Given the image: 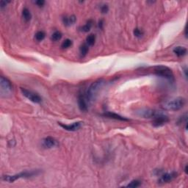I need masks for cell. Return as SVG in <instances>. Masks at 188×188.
Here are the masks:
<instances>
[{"instance_id":"cell-1","label":"cell","mask_w":188,"mask_h":188,"mask_svg":"<svg viewBox=\"0 0 188 188\" xmlns=\"http://www.w3.org/2000/svg\"><path fill=\"white\" fill-rule=\"evenodd\" d=\"M105 82L104 79H98L90 85L88 89L87 90L86 93L85 94V97H86V99L89 105L96 99V96L100 91L101 88L103 87Z\"/></svg>"},{"instance_id":"cell-2","label":"cell","mask_w":188,"mask_h":188,"mask_svg":"<svg viewBox=\"0 0 188 188\" xmlns=\"http://www.w3.org/2000/svg\"><path fill=\"white\" fill-rule=\"evenodd\" d=\"M39 174L38 171H30L21 172L19 173L15 174V175H5L2 176V180L4 181H7L9 183L14 182L17 179L21 178H30V177L35 176Z\"/></svg>"},{"instance_id":"cell-3","label":"cell","mask_w":188,"mask_h":188,"mask_svg":"<svg viewBox=\"0 0 188 188\" xmlns=\"http://www.w3.org/2000/svg\"><path fill=\"white\" fill-rule=\"evenodd\" d=\"M154 73L157 76L173 82L174 81V75L172 70L165 65H157L154 67Z\"/></svg>"},{"instance_id":"cell-4","label":"cell","mask_w":188,"mask_h":188,"mask_svg":"<svg viewBox=\"0 0 188 188\" xmlns=\"http://www.w3.org/2000/svg\"><path fill=\"white\" fill-rule=\"evenodd\" d=\"M185 103L186 101L184 98L179 97L168 102L165 105L164 107L165 108L166 110H168L177 111L184 107V106L185 105Z\"/></svg>"},{"instance_id":"cell-5","label":"cell","mask_w":188,"mask_h":188,"mask_svg":"<svg viewBox=\"0 0 188 188\" xmlns=\"http://www.w3.org/2000/svg\"><path fill=\"white\" fill-rule=\"evenodd\" d=\"M0 86H1V94L2 95L10 94L13 90V86L10 81L3 76L0 77Z\"/></svg>"},{"instance_id":"cell-6","label":"cell","mask_w":188,"mask_h":188,"mask_svg":"<svg viewBox=\"0 0 188 188\" xmlns=\"http://www.w3.org/2000/svg\"><path fill=\"white\" fill-rule=\"evenodd\" d=\"M21 91L22 93V94L25 96L27 99H28L29 100L31 101V102H34V103L39 104L41 103L42 99H41V96L39 95L36 94V93L33 92L31 91H29V90L25 89V88H21Z\"/></svg>"},{"instance_id":"cell-7","label":"cell","mask_w":188,"mask_h":188,"mask_svg":"<svg viewBox=\"0 0 188 188\" xmlns=\"http://www.w3.org/2000/svg\"><path fill=\"white\" fill-rule=\"evenodd\" d=\"M152 124L155 127H160V126H164L165 123L169 121V118L167 115L160 113L155 118H154Z\"/></svg>"},{"instance_id":"cell-8","label":"cell","mask_w":188,"mask_h":188,"mask_svg":"<svg viewBox=\"0 0 188 188\" xmlns=\"http://www.w3.org/2000/svg\"><path fill=\"white\" fill-rule=\"evenodd\" d=\"M178 176V173L176 172H173L171 173H163V175H161V176L160 177L158 180V183L160 184H165V183H168L169 181H173L174 179H176Z\"/></svg>"},{"instance_id":"cell-9","label":"cell","mask_w":188,"mask_h":188,"mask_svg":"<svg viewBox=\"0 0 188 188\" xmlns=\"http://www.w3.org/2000/svg\"><path fill=\"white\" fill-rule=\"evenodd\" d=\"M42 146L45 149H52L58 146V142L52 137H46L41 141Z\"/></svg>"},{"instance_id":"cell-10","label":"cell","mask_w":188,"mask_h":188,"mask_svg":"<svg viewBox=\"0 0 188 188\" xmlns=\"http://www.w3.org/2000/svg\"><path fill=\"white\" fill-rule=\"evenodd\" d=\"M78 105H79V107L81 111L85 112V111L88 110L89 104H88L86 97H85V94H79V97H78Z\"/></svg>"},{"instance_id":"cell-11","label":"cell","mask_w":188,"mask_h":188,"mask_svg":"<svg viewBox=\"0 0 188 188\" xmlns=\"http://www.w3.org/2000/svg\"><path fill=\"white\" fill-rule=\"evenodd\" d=\"M159 113H160V112H158V111L153 110L150 109H145L142 110L140 112L138 113V114L142 117L146 118H154Z\"/></svg>"},{"instance_id":"cell-12","label":"cell","mask_w":188,"mask_h":188,"mask_svg":"<svg viewBox=\"0 0 188 188\" xmlns=\"http://www.w3.org/2000/svg\"><path fill=\"white\" fill-rule=\"evenodd\" d=\"M60 126L62 128H63L64 129L67 131H71V132H74V131L78 130L79 129H80L81 126H82V122L78 121L75 122V123H73L72 124L66 125V124H62V123H59Z\"/></svg>"},{"instance_id":"cell-13","label":"cell","mask_w":188,"mask_h":188,"mask_svg":"<svg viewBox=\"0 0 188 188\" xmlns=\"http://www.w3.org/2000/svg\"><path fill=\"white\" fill-rule=\"evenodd\" d=\"M104 116H106V117L110 118L115 119V120H128L127 118L124 117H122V116L119 115L115 114V113H112V112H105L103 114Z\"/></svg>"},{"instance_id":"cell-14","label":"cell","mask_w":188,"mask_h":188,"mask_svg":"<svg viewBox=\"0 0 188 188\" xmlns=\"http://www.w3.org/2000/svg\"><path fill=\"white\" fill-rule=\"evenodd\" d=\"M64 25L65 26H71L75 24L76 21V18L75 16H65L62 19Z\"/></svg>"},{"instance_id":"cell-15","label":"cell","mask_w":188,"mask_h":188,"mask_svg":"<svg viewBox=\"0 0 188 188\" xmlns=\"http://www.w3.org/2000/svg\"><path fill=\"white\" fill-rule=\"evenodd\" d=\"M173 53L177 56H184L187 54V49L183 46H176L173 49Z\"/></svg>"},{"instance_id":"cell-16","label":"cell","mask_w":188,"mask_h":188,"mask_svg":"<svg viewBox=\"0 0 188 188\" xmlns=\"http://www.w3.org/2000/svg\"><path fill=\"white\" fill-rule=\"evenodd\" d=\"M22 17L26 21H30L32 19V14L27 8H24L22 10Z\"/></svg>"},{"instance_id":"cell-17","label":"cell","mask_w":188,"mask_h":188,"mask_svg":"<svg viewBox=\"0 0 188 188\" xmlns=\"http://www.w3.org/2000/svg\"><path fill=\"white\" fill-rule=\"evenodd\" d=\"M95 42H96V36L94 34H91L86 38V44L88 46H94Z\"/></svg>"},{"instance_id":"cell-18","label":"cell","mask_w":188,"mask_h":188,"mask_svg":"<svg viewBox=\"0 0 188 188\" xmlns=\"http://www.w3.org/2000/svg\"><path fill=\"white\" fill-rule=\"evenodd\" d=\"M88 51H89V46L86 44H82L79 48V52H80V54L82 57H85Z\"/></svg>"},{"instance_id":"cell-19","label":"cell","mask_w":188,"mask_h":188,"mask_svg":"<svg viewBox=\"0 0 188 188\" xmlns=\"http://www.w3.org/2000/svg\"><path fill=\"white\" fill-rule=\"evenodd\" d=\"M92 25H93V21L90 20V21H88V22H87V24H85V25H84L83 27H81L80 28L81 31L84 32V33H88V32H89L90 30L91 29Z\"/></svg>"},{"instance_id":"cell-20","label":"cell","mask_w":188,"mask_h":188,"mask_svg":"<svg viewBox=\"0 0 188 188\" xmlns=\"http://www.w3.org/2000/svg\"><path fill=\"white\" fill-rule=\"evenodd\" d=\"M45 36H46V34L44 32L38 31L36 33V35H35V38L36 39V41H42L45 38Z\"/></svg>"},{"instance_id":"cell-21","label":"cell","mask_w":188,"mask_h":188,"mask_svg":"<svg viewBox=\"0 0 188 188\" xmlns=\"http://www.w3.org/2000/svg\"><path fill=\"white\" fill-rule=\"evenodd\" d=\"M62 33H60V31H55L52 35V40L54 41H58L62 38Z\"/></svg>"},{"instance_id":"cell-22","label":"cell","mask_w":188,"mask_h":188,"mask_svg":"<svg viewBox=\"0 0 188 188\" xmlns=\"http://www.w3.org/2000/svg\"><path fill=\"white\" fill-rule=\"evenodd\" d=\"M71 45H72V41H71V40L65 39V41L62 43V44H61V47H62V49H68L69 48V47H71Z\"/></svg>"},{"instance_id":"cell-23","label":"cell","mask_w":188,"mask_h":188,"mask_svg":"<svg viewBox=\"0 0 188 188\" xmlns=\"http://www.w3.org/2000/svg\"><path fill=\"white\" fill-rule=\"evenodd\" d=\"M140 185V181H138V180H133V181H131L130 183L126 185V187H133V188H135L139 187Z\"/></svg>"},{"instance_id":"cell-24","label":"cell","mask_w":188,"mask_h":188,"mask_svg":"<svg viewBox=\"0 0 188 188\" xmlns=\"http://www.w3.org/2000/svg\"><path fill=\"white\" fill-rule=\"evenodd\" d=\"M134 35L135 37L137 38H141L142 36H143V32L141 30H140V29H134Z\"/></svg>"},{"instance_id":"cell-25","label":"cell","mask_w":188,"mask_h":188,"mask_svg":"<svg viewBox=\"0 0 188 188\" xmlns=\"http://www.w3.org/2000/svg\"><path fill=\"white\" fill-rule=\"evenodd\" d=\"M108 10H109V8H108V6L107 4H104V5L101 7V11H102V13H107Z\"/></svg>"},{"instance_id":"cell-26","label":"cell","mask_w":188,"mask_h":188,"mask_svg":"<svg viewBox=\"0 0 188 188\" xmlns=\"http://www.w3.org/2000/svg\"><path fill=\"white\" fill-rule=\"evenodd\" d=\"M35 4H37L38 7H43L45 4V1L44 0H38V1H35Z\"/></svg>"},{"instance_id":"cell-27","label":"cell","mask_w":188,"mask_h":188,"mask_svg":"<svg viewBox=\"0 0 188 188\" xmlns=\"http://www.w3.org/2000/svg\"><path fill=\"white\" fill-rule=\"evenodd\" d=\"M10 1H3V0H1V2H0V7H1V9H3L4 7H5L6 5H7V3H9Z\"/></svg>"},{"instance_id":"cell-28","label":"cell","mask_w":188,"mask_h":188,"mask_svg":"<svg viewBox=\"0 0 188 188\" xmlns=\"http://www.w3.org/2000/svg\"><path fill=\"white\" fill-rule=\"evenodd\" d=\"M102 25H103V21H99V27H100V28H102Z\"/></svg>"},{"instance_id":"cell-29","label":"cell","mask_w":188,"mask_h":188,"mask_svg":"<svg viewBox=\"0 0 188 188\" xmlns=\"http://www.w3.org/2000/svg\"><path fill=\"white\" fill-rule=\"evenodd\" d=\"M184 171H185V173H187V165H186L185 169H184Z\"/></svg>"}]
</instances>
